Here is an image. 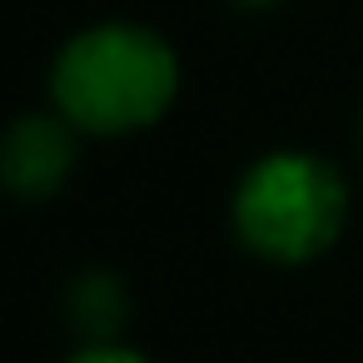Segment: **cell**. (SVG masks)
<instances>
[{
    "instance_id": "obj_2",
    "label": "cell",
    "mask_w": 363,
    "mask_h": 363,
    "mask_svg": "<svg viewBox=\"0 0 363 363\" xmlns=\"http://www.w3.org/2000/svg\"><path fill=\"white\" fill-rule=\"evenodd\" d=\"M348 214V189L338 169L303 150H274L254 160L234 189V229L244 249L269 264L318 259Z\"/></svg>"
},
{
    "instance_id": "obj_1",
    "label": "cell",
    "mask_w": 363,
    "mask_h": 363,
    "mask_svg": "<svg viewBox=\"0 0 363 363\" xmlns=\"http://www.w3.org/2000/svg\"><path fill=\"white\" fill-rule=\"evenodd\" d=\"M50 95L80 135H135L174 105L179 60L164 35L105 21L60 45Z\"/></svg>"
},
{
    "instance_id": "obj_3",
    "label": "cell",
    "mask_w": 363,
    "mask_h": 363,
    "mask_svg": "<svg viewBox=\"0 0 363 363\" xmlns=\"http://www.w3.org/2000/svg\"><path fill=\"white\" fill-rule=\"evenodd\" d=\"M75 125L55 110V115H26L11 125L6 135V155H0V169H6V184L26 199H45L65 184L70 164H75Z\"/></svg>"
},
{
    "instance_id": "obj_5",
    "label": "cell",
    "mask_w": 363,
    "mask_h": 363,
    "mask_svg": "<svg viewBox=\"0 0 363 363\" xmlns=\"http://www.w3.org/2000/svg\"><path fill=\"white\" fill-rule=\"evenodd\" d=\"M239 6H274V0H239Z\"/></svg>"
},
{
    "instance_id": "obj_4",
    "label": "cell",
    "mask_w": 363,
    "mask_h": 363,
    "mask_svg": "<svg viewBox=\"0 0 363 363\" xmlns=\"http://www.w3.org/2000/svg\"><path fill=\"white\" fill-rule=\"evenodd\" d=\"M65 363H150L145 353H135V348H125V343H85L80 353H70Z\"/></svg>"
}]
</instances>
